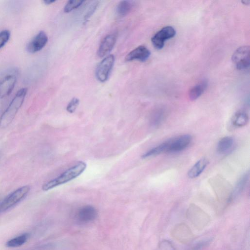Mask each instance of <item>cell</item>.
<instances>
[{
	"instance_id": "obj_3",
	"label": "cell",
	"mask_w": 250,
	"mask_h": 250,
	"mask_svg": "<svg viewBox=\"0 0 250 250\" xmlns=\"http://www.w3.org/2000/svg\"><path fill=\"white\" fill-rule=\"evenodd\" d=\"M30 188L24 186L8 194L0 203V211H4L22 200L28 193Z\"/></svg>"
},
{
	"instance_id": "obj_18",
	"label": "cell",
	"mask_w": 250,
	"mask_h": 250,
	"mask_svg": "<svg viewBox=\"0 0 250 250\" xmlns=\"http://www.w3.org/2000/svg\"><path fill=\"white\" fill-rule=\"evenodd\" d=\"M167 141H165L160 145L155 146L144 153L142 157L144 159L150 157L151 156L159 155L163 152H166L167 149Z\"/></svg>"
},
{
	"instance_id": "obj_14",
	"label": "cell",
	"mask_w": 250,
	"mask_h": 250,
	"mask_svg": "<svg viewBox=\"0 0 250 250\" xmlns=\"http://www.w3.org/2000/svg\"><path fill=\"white\" fill-rule=\"evenodd\" d=\"M208 164L206 158H202L198 161L189 169L188 173V176L190 178L198 177L204 171Z\"/></svg>"
},
{
	"instance_id": "obj_4",
	"label": "cell",
	"mask_w": 250,
	"mask_h": 250,
	"mask_svg": "<svg viewBox=\"0 0 250 250\" xmlns=\"http://www.w3.org/2000/svg\"><path fill=\"white\" fill-rule=\"evenodd\" d=\"M250 49L248 45L238 48L232 56V61L237 69L243 70L248 68L250 63Z\"/></svg>"
},
{
	"instance_id": "obj_24",
	"label": "cell",
	"mask_w": 250,
	"mask_h": 250,
	"mask_svg": "<svg viewBox=\"0 0 250 250\" xmlns=\"http://www.w3.org/2000/svg\"><path fill=\"white\" fill-rule=\"evenodd\" d=\"M80 103L79 100L77 98H73L69 102L66 106L67 112L72 113H73L77 108Z\"/></svg>"
},
{
	"instance_id": "obj_2",
	"label": "cell",
	"mask_w": 250,
	"mask_h": 250,
	"mask_svg": "<svg viewBox=\"0 0 250 250\" xmlns=\"http://www.w3.org/2000/svg\"><path fill=\"white\" fill-rule=\"evenodd\" d=\"M86 167V164L84 162H79L56 178L43 184L42 189L44 191H47L76 178L84 171Z\"/></svg>"
},
{
	"instance_id": "obj_13",
	"label": "cell",
	"mask_w": 250,
	"mask_h": 250,
	"mask_svg": "<svg viewBox=\"0 0 250 250\" xmlns=\"http://www.w3.org/2000/svg\"><path fill=\"white\" fill-rule=\"evenodd\" d=\"M234 140L231 136H226L220 140L217 146V151L220 154H227L232 150Z\"/></svg>"
},
{
	"instance_id": "obj_21",
	"label": "cell",
	"mask_w": 250,
	"mask_h": 250,
	"mask_svg": "<svg viewBox=\"0 0 250 250\" xmlns=\"http://www.w3.org/2000/svg\"><path fill=\"white\" fill-rule=\"evenodd\" d=\"M165 113L162 110L157 111L152 115L150 123L153 127L158 126L163 123Z\"/></svg>"
},
{
	"instance_id": "obj_9",
	"label": "cell",
	"mask_w": 250,
	"mask_h": 250,
	"mask_svg": "<svg viewBox=\"0 0 250 250\" xmlns=\"http://www.w3.org/2000/svg\"><path fill=\"white\" fill-rule=\"evenodd\" d=\"M16 72L9 73L0 79V99L9 95L17 82Z\"/></svg>"
},
{
	"instance_id": "obj_26",
	"label": "cell",
	"mask_w": 250,
	"mask_h": 250,
	"mask_svg": "<svg viewBox=\"0 0 250 250\" xmlns=\"http://www.w3.org/2000/svg\"><path fill=\"white\" fill-rule=\"evenodd\" d=\"M56 0H43V2L45 4H50L52 3H54V2H55Z\"/></svg>"
},
{
	"instance_id": "obj_23",
	"label": "cell",
	"mask_w": 250,
	"mask_h": 250,
	"mask_svg": "<svg viewBox=\"0 0 250 250\" xmlns=\"http://www.w3.org/2000/svg\"><path fill=\"white\" fill-rule=\"evenodd\" d=\"M10 37V32L8 30L0 31V49L2 48L9 41Z\"/></svg>"
},
{
	"instance_id": "obj_22",
	"label": "cell",
	"mask_w": 250,
	"mask_h": 250,
	"mask_svg": "<svg viewBox=\"0 0 250 250\" xmlns=\"http://www.w3.org/2000/svg\"><path fill=\"white\" fill-rule=\"evenodd\" d=\"M83 2V0H68L64 7V12L65 13L70 12L80 7Z\"/></svg>"
},
{
	"instance_id": "obj_7",
	"label": "cell",
	"mask_w": 250,
	"mask_h": 250,
	"mask_svg": "<svg viewBox=\"0 0 250 250\" xmlns=\"http://www.w3.org/2000/svg\"><path fill=\"white\" fill-rule=\"evenodd\" d=\"M192 138L188 134H184L167 140L168 153L178 152L186 149L190 144Z\"/></svg>"
},
{
	"instance_id": "obj_6",
	"label": "cell",
	"mask_w": 250,
	"mask_h": 250,
	"mask_svg": "<svg viewBox=\"0 0 250 250\" xmlns=\"http://www.w3.org/2000/svg\"><path fill=\"white\" fill-rule=\"evenodd\" d=\"M176 31L171 26L164 27L155 33L151 38V41L154 47L157 49L163 48L165 42L175 36Z\"/></svg>"
},
{
	"instance_id": "obj_12",
	"label": "cell",
	"mask_w": 250,
	"mask_h": 250,
	"mask_svg": "<svg viewBox=\"0 0 250 250\" xmlns=\"http://www.w3.org/2000/svg\"><path fill=\"white\" fill-rule=\"evenodd\" d=\"M117 40L115 34L106 35L101 42L97 51L99 57H103L109 53L114 47Z\"/></svg>"
},
{
	"instance_id": "obj_27",
	"label": "cell",
	"mask_w": 250,
	"mask_h": 250,
	"mask_svg": "<svg viewBox=\"0 0 250 250\" xmlns=\"http://www.w3.org/2000/svg\"><path fill=\"white\" fill-rule=\"evenodd\" d=\"M242 2L244 4L248 5L249 4L250 1L249 0H242Z\"/></svg>"
},
{
	"instance_id": "obj_5",
	"label": "cell",
	"mask_w": 250,
	"mask_h": 250,
	"mask_svg": "<svg viewBox=\"0 0 250 250\" xmlns=\"http://www.w3.org/2000/svg\"><path fill=\"white\" fill-rule=\"evenodd\" d=\"M114 55H110L99 63L95 70V76L99 81L103 83L107 81L114 66Z\"/></svg>"
},
{
	"instance_id": "obj_25",
	"label": "cell",
	"mask_w": 250,
	"mask_h": 250,
	"mask_svg": "<svg viewBox=\"0 0 250 250\" xmlns=\"http://www.w3.org/2000/svg\"><path fill=\"white\" fill-rule=\"evenodd\" d=\"M98 1H95V3H94V4H93L91 6L89 10L88 11L87 13H86V14L85 16V17H84L85 20H87L88 18H89L90 17V16L94 12L96 8L97 7L98 4Z\"/></svg>"
},
{
	"instance_id": "obj_20",
	"label": "cell",
	"mask_w": 250,
	"mask_h": 250,
	"mask_svg": "<svg viewBox=\"0 0 250 250\" xmlns=\"http://www.w3.org/2000/svg\"><path fill=\"white\" fill-rule=\"evenodd\" d=\"M29 237L27 233L22 234L21 235L13 238L6 243V246L10 248L18 247L24 244Z\"/></svg>"
},
{
	"instance_id": "obj_19",
	"label": "cell",
	"mask_w": 250,
	"mask_h": 250,
	"mask_svg": "<svg viewBox=\"0 0 250 250\" xmlns=\"http://www.w3.org/2000/svg\"><path fill=\"white\" fill-rule=\"evenodd\" d=\"M132 9V4L128 0L120 1L116 7L117 14L122 17L129 14Z\"/></svg>"
},
{
	"instance_id": "obj_10",
	"label": "cell",
	"mask_w": 250,
	"mask_h": 250,
	"mask_svg": "<svg viewBox=\"0 0 250 250\" xmlns=\"http://www.w3.org/2000/svg\"><path fill=\"white\" fill-rule=\"evenodd\" d=\"M48 37L43 31H40L27 43L26 50L30 53H35L42 50L47 44Z\"/></svg>"
},
{
	"instance_id": "obj_15",
	"label": "cell",
	"mask_w": 250,
	"mask_h": 250,
	"mask_svg": "<svg viewBox=\"0 0 250 250\" xmlns=\"http://www.w3.org/2000/svg\"><path fill=\"white\" fill-rule=\"evenodd\" d=\"M208 85L206 80H203L192 87L189 91L188 96L190 100L193 101L198 98L205 91Z\"/></svg>"
},
{
	"instance_id": "obj_11",
	"label": "cell",
	"mask_w": 250,
	"mask_h": 250,
	"mask_svg": "<svg viewBox=\"0 0 250 250\" xmlns=\"http://www.w3.org/2000/svg\"><path fill=\"white\" fill-rule=\"evenodd\" d=\"M150 52L145 46L140 45L128 53L125 57L127 62L137 60L140 62H145L149 57Z\"/></svg>"
},
{
	"instance_id": "obj_17",
	"label": "cell",
	"mask_w": 250,
	"mask_h": 250,
	"mask_svg": "<svg viewBox=\"0 0 250 250\" xmlns=\"http://www.w3.org/2000/svg\"><path fill=\"white\" fill-rule=\"evenodd\" d=\"M249 177V173L246 172L239 178L235 185V188L232 194V198L237 196L243 191L248 183Z\"/></svg>"
},
{
	"instance_id": "obj_16",
	"label": "cell",
	"mask_w": 250,
	"mask_h": 250,
	"mask_svg": "<svg viewBox=\"0 0 250 250\" xmlns=\"http://www.w3.org/2000/svg\"><path fill=\"white\" fill-rule=\"evenodd\" d=\"M232 124L235 127H240L245 126L249 121L248 115L244 112L238 111L232 119Z\"/></svg>"
},
{
	"instance_id": "obj_8",
	"label": "cell",
	"mask_w": 250,
	"mask_h": 250,
	"mask_svg": "<svg viewBox=\"0 0 250 250\" xmlns=\"http://www.w3.org/2000/svg\"><path fill=\"white\" fill-rule=\"evenodd\" d=\"M98 215L96 209L90 205L80 208L76 211L75 218L77 223L85 224L94 221Z\"/></svg>"
},
{
	"instance_id": "obj_1",
	"label": "cell",
	"mask_w": 250,
	"mask_h": 250,
	"mask_svg": "<svg viewBox=\"0 0 250 250\" xmlns=\"http://www.w3.org/2000/svg\"><path fill=\"white\" fill-rule=\"evenodd\" d=\"M27 92L26 88H22L17 92L0 117V128H6L12 123L24 102Z\"/></svg>"
}]
</instances>
